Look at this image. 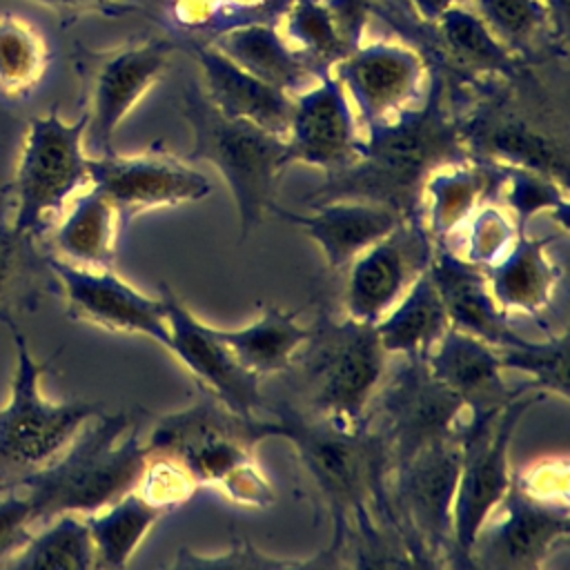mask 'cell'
Returning <instances> with one entry per match:
<instances>
[{
  "label": "cell",
  "instance_id": "24",
  "mask_svg": "<svg viewBox=\"0 0 570 570\" xmlns=\"http://www.w3.org/2000/svg\"><path fill=\"white\" fill-rule=\"evenodd\" d=\"M312 216L272 205L269 214L305 229L323 249L330 272H343L372 243L396 227L405 216L390 207L363 200H334L312 207Z\"/></svg>",
  "mask_w": 570,
  "mask_h": 570
},
{
  "label": "cell",
  "instance_id": "15",
  "mask_svg": "<svg viewBox=\"0 0 570 570\" xmlns=\"http://www.w3.org/2000/svg\"><path fill=\"white\" fill-rule=\"evenodd\" d=\"M570 534L568 503L523 492L514 479L470 548L472 568L537 570Z\"/></svg>",
  "mask_w": 570,
  "mask_h": 570
},
{
  "label": "cell",
  "instance_id": "47",
  "mask_svg": "<svg viewBox=\"0 0 570 570\" xmlns=\"http://www.w3.org/2000/svg\"><path fill=\"white\" fill-rule=\"evenodd\" d=\"M38 4H47V7H60V9H76V7H89V4H100L107 0H31Z\"/></svg>",
  "mask_w": 570,
  "mask_h": 570
},
{
  "label": "cell",
  "instance_id": "18",
  "mask_svg": "<svg viewBox=\"0 0 570 570\" xmlns=\"http://www.w3.org/2000/svg\"><path fill=\"white\" fill-rule=\"evenodd\" d=\"M56 287L60 289L67 316L73 321L122 334H145L171 347L160 298H149L118 278L111 269H87L47 254Z\"/></svg>",
  "mask_w": 570,
  "mask_h": 570
},
{
  "label": "cell",
  "instance_id": "20",
  "mask_svg": "<svg viewBox=\"0 0 570 570\" xmlns=\"http://www.w3.org/2000/svg\"><path fill=\"white\" fill-rule=\"evenodd\" d=\"M363 140L347 94L332 73L294 98L285 136L289 163L298 160L332 174L361 158Z\"/></svg>",
  "mask_w": 570,
  "mask_h": 570
},
{
  "label": "cell",
  "instance_id": "31",
  "mask_svg": "<svg viewBox=\"0 0 570 570\" xmlns=\"http://www.w3.org/2000/svg\"><path fill=\"white\" fill-rule=\"evenodd\" d=\"M450 327L443 301L428 269L412 283L403 298L376 323L385 354L430 356Z\"/></svg>",
  "mask_w": 570,
  "mask_h": 570
},
{
  "label": "cell",
  "instance_id": "48",
  "mask_svg": "<svg viewBox=\"0 0 570 570\" xmlns=\"http://www.w3.org/2000/svg\"><path fill=\"white\" fill-rule=\"evenodd\" d=\"M9 488H11V485H7V483H4V481H0V494H2V492H7V490H9Z\"/></svg>",
  "mask_w": 570,
  "mask_h": 570
},
{
  "label": "cell",
  "instance_id": "39",
  "mask_svg": "<svg viewBox=\"0 0 570 570\" xmlns=\"http://www.w3.org/2000/svg\"><path fill=\"white\" fill-rule=\"evenodd\" d=\"M497 354L501 367L525 372L541 392L568 399V334L528 341L519 347H497Z\"/></svg>",
  "mask_w": 570,
  "mask_h": 570
},
{
  "label": "cell",
  "instance_id": "2",
  "mask_svg": "<svg viewBox=\"0 0 570 570\" xmlns=\"http://www.w3.org/2000/svg\"><path fill=\"white\" fill-rule=\"evenodd\" d=\"M465 160L472 158L459 129L454 89L434 67L423 105L392 125L370 129L361 158L325 174V180L307 191L303 203L316 207L334 200H363L414 216L421 214L428 178Z\"/></svg>",
  "mask_w": 570,
  "mask_h": 570
},
{
  "label": "cell",
  "instance_id": "38",
  "mask_svg": "<svg viewBox=\"0 0 570 570\" xmlns=\"http://www.w3.org/2000/svg\"><path fill=\"white\" fill-rule=\"evenodd\" d=\"M505 178L499 189L503 207L512 212L519 234H525L528 220L539 212L554 214L561 232L568 229V187L559 180L525 169V167H503Z\"/></svg>",
  "mask_w": 570,
  "mask_h": 570
},
{
  "label": "cell",
  "instance_id": "27",
  "mask_svg": "<svg viewBox=\"0 0 570 570\" xmlns=\"http://www.w3.org/2000/svg\"><path fill=\"white\" fill-rule=\"evenodd\" d=\"M550 240L554 238L519 234L508 254L483 269L490 292L505 314L519 312L539 318L554 301L563 269L548 254Z\"/></svg>",
  "mask_w": 570,
  "mask_h": 570
},
{
  "label": "cell",
  "instance_id": "16",
  "mask_svg": "<svg viewBox=\"0 0 570 570\" xmlns=\"http://www.w3.org/2000/svg\"><path fill=\"white\" fill-rule=\"evenodd\" d=\"M89 185L111 203L120 232L147 209L203 200L212 191V183L203 171L163 147H151L136 156L111 151L89 158Z\"/></svg>",
  "mask_w": 570,
  "mask_h": 570
},
{
  "label": "cell",
  "instance_id": "9",
  "mask_svg": "<svg viewBox=\"0 0 570 570\" xmlns=\"http://www.w3.org/2000/svg\"><path fill=\"white\" fill-rule=\"evenodd\" d=\"M85 125V114L65 122L56 109L29 122L11 183V225L18 232L42 238L62 216L69 198L89 185Z\"/></svg>",
  "mask_w": 570,
  "mask_h": 570
},
{
  "label": "cell",
  "instance_id": "32",
  "mask_svg": "<svg viewBox=\"0 0 570 570\" xmlns=\"http://www.w3.org/2000/svg\"><path fill=\"white\" fill-rule=\"evenodd\" d=\"M169 510L154 505L138 490L94 514H85L94 543V568H125L142 537Z\"/></svg>",
  "mask_w": 570,
  "mask_h": 570
},
{
  "label": "cell",
  "instance_id": "8",
  "mask_svg": "<svg viewBox=\"0 0 570 570\" xmlns=\"http://www.w3.org/2000/svg\"><path fill=\"white\" fill-rule=\"evenodd\" d=\"M16 347L11 396L0 407V481L16 485L22 476L53 461L100 410L96 403H53L40 392V376L51 361H36L11 314H0Z\"/></svg>",
  "mask_w": 570,
  "mask_h": 570
},
{
  "label": "cell",
  "instance_id": "28",
  "mask_svg": "<svg viewBox=\"0 0 570 570\" xmlns=\"http://www.w3.org/2000/svg\"><path fill=\"white\" fill-rule=\"evenodd\" d=\"M434 24L448 67L470 85L488 78H514L525 69V62L488 29L470 4L450 7Z\"/></svg>",
  "mask_w": 570,
  "mask_h": 570
},
{
  "label": "cell",
  "instance_id": "35",
  "mask_svg": "<svg viewBox=\"0 0 570 570\" xmlns=\"http://www.w3.org/2000/svg\"><path fill=\"white\" fill-rule=\"evenodd\" d=\"M45 287H56L47 254L33 236L0 218V314L36 303Z\"/></svg>",
  "mask_w": 570,
  "mask_h": 570
},
{
  "label": "cell",
  "instance_id": "19",
  "mask_svg": "<svg viewBox=\"0 0 570 570\" xmlns=\"http://www.w3.org/2000/svg\"><path fill=\"white\" fill-rule=\"evenodd\" d=\"M158 294L171 334L169 352L187 365L203 390L212 392L232 412L261 416L267 401L258 387L261 379L234 358L214 327L198 321L165 281L158 283Z\"/></svg>",
  "mask_w": 570,
  "mask_h": 570
},
{
  "label": "cell",
  "instance_id": "43",
  "mask_svg": "<svg viewBox=\"0 0 570 570\" xmlns=\"http://www.w3.org/2000/svg\"><path fill=\"white\" fill-rule=\"evenodd\" d=\"M33 523V508L22 490L11 485L0 494V568L27 543Z\"/></svg>",
  "mask_w": 570,
  "mask_h": 570
},
{
  "label": "cell",
  "instance_id": "3",
  "mask_svg": "<svg viewBox=\"0 0 570 570\" xmlns=\"http://www.w3.org/2000/svg\"><path fill=\"white\" fill-rule=\"evenodd\" d=\"M147 465L138 421L127 412H98L47 465L16 481L33 508L36 521L62 512L94 514L136 490Z\"/></svg>",
  "mask_w": 570,
  "mask_h": 570
},
{
  "label": "cell",
  "instance_id": "45",
  "mask_svg": "<svg viewBox=\"0 0 570 570\" xmlns=\"http://www.w3.org/2000/svg\"><path fill=\"white\" fill-rule=\"evenodd\" d=\"M410 2L416 9V13L428 22H436L450 7L468 4V0H410Z\"/></svg>",
  "mask_w": 570,
  "mask_h": 570
},
{
  "label": "cell",
  "instance_id": "14",
  "mask_svg": "<svg viewBox=\"0 0 570 570\" xmlns=\"http://www.w3.org/2000/svg\"><path fill=\"white\" fill-rule=\"evenodd\" d=\"M354 100L365 131L392 125L419 109L428 96L425 58L396 42H367L343 56L330 71Z\"/></svg>",
  "mask_w": 570,
  "mask_h": 570
},
{
  "label": "cell",
  "instance_id": "25",
  "mask_svg": "<svg viewBox=\"0 0 570 570\" xmlns=\"http://www.w3.org/2000/svg\"><path fill=\"white\" fill-rule=\"evenodd\" d=\"M247 73L296 98L312 89L325 71L296 51L272 22H247L207 40Z\"/></svg>",
  "mask_w": 570,
  "mask_h": 570
},
{
  "label": "cell",
  "instance_id": "42",
  "mask_svg": "<svg viewBox=\"0 0 570 570\" xmlns=\"http://www.w3.org/2000/svg\"><path fill=\"white\" fill-rule=\"evenodd\" d=\"M171 568H187V570H194V568H207V570L212 568H318V563L316 559H309V561L272 559L261 550H256L243 534H236L232 550L223 552L220 557H205L187 548H180Z\"/></svg>",
  "mask_w": 570,
  "mask_h": 570
},
{
  "label": "cell",
  "instance_id": "44",
  "mask_svg": "<svg viewBox=\"0 0 570 570\" xmlns=\"http://www.w3.org/2000/svg\"><path fill=\"white\" fill-rule=\"evenodd\" d=\"M514 483L543 501L552 503H568V461L561 456L559 461H537L530 468H521L519 472L514 470L512 474Z\"/></svg>",
  "mask_w": 570,
  "mask_h": 570
},
{
  "label": "cell",
  "instance_id": "17",
  "mask_svg": "<svg viewBox=\"0 0 570 570\" xmlns=\"http://www.w3.org/2000/svg\"><path fill=\"white\" fill-rule=\"evenodd\" d=\"M434 249L423 216H405L347 265L345 316L376 325L428 269Z\"/></svg>",
  "mask_w": 570,
  "mask_h": 570
},
{
  "label": "cell",
  "instance_id": "6",
  "mask_svg": "<svg viewBox=\"0 0 570 570\" xmlns=\"http://www.w3.org/2000/svg\"><path fill=\"white\" fill-rule=\"evenodd\" d=\"M263 439L261 416H240L200 387L191 407L158 419L145 448L180 465L196 485H218L236 503L265 508L274 490L254 454Z\"/></svg>",
  "mask_w": 570,
  "mask_h": 570
},
{
  "label": "cell",
  "instance_id": "7",
  "mask_svg": "<svg viewBox=\"0 0 570 570\" xmlns=\"http://www.w3.org/2000/svg\"><path fill=\"white\" fill-rule=\"evenodd\" d=\"M183 116L194 131L189 158L212 163L229 185L240 220V240L276 203V180L289 165L285 138L252 122L223 116L198 85L183 91Z\"/></svg>",
  "mask_w": 570,
  "mask_h": 570
},
{
  "label": "cell",
  "instance_id": "26",
  "mask_svg": "<svg viewBox=\"0 0 570 570\" xmlns=\"http://www.w3.org/2000/svg\"><path fill=\"white\" fill-rule=\"evenodd\" d=\"M503 178V165L483 160H465L434 171L423 187L421 203V216L434 245L445 247L448 238L483 203H499Z\"/></svg>",
  "mask_w": 570,
  "mask_h": 570
},
{
  "label": "cell",
  "instance_id": "21",
  "mask_svg": "<svg viewBox=\"0 0 570 570\" xmlns=\"http://www.w3.org/2000/svg\"><path fill=\"white\" fill-rule=\"evenodd\" d=\"M428 365L432 374L461 399L470 419L494 414L523 390L532 387V383L510 387L501 376L503 367L497 347L452 325L430 352Z\"/></svg>",
  "mask_w": 570,
  "mask_h": 570
},
{
  "label": "cell",
  "instance_id": "34",
  "mask_svg": "<svg viewBox=\"0 0 570 570\" xmlns=\"http://www.w3.org/2000/svg\"><path fill=\"white\" fill-rule=\"evenodd\" d=\"M18 570H87L94 568V543L85 514L62 512L47 519L40 532L4 563Z\"/></svg>",
  "mask_w": 570,
  "mask_h": 570
},
{
  "label": "cell",
  "instance_id": "5",
  "mask_svg": "<svg viewBox=\"0 0 570 570\" xmlns=\"http://www.w3.org/2000/svg\"><path fill=\"white\" fill-rule=\"evenodd\" d=\"M387 372V356L376 325L350 316L334 318L318 305L305 343L296 350L287 374L298 412L338 425L365 419L376 387Z\"/></svg>",
  "mask_w": 570,
  "mask_h": 570
},
{
  "label": "cell",
  "instance_id": "41",
  "mask_svg": "<svg viewBox=\"0 0 570 570\" xmlns=\"http://www.w3.org/2000/svg\"><path fill=\"white\" fill-rule=\"evenodd\" d=\"M198 485L191 481V476L176 465L174 461L156 454H147V465L142 470V476L136 485V490L151 501L154 505H160L169 512L178 510L189 497L194 494Z\"/></svg>",
  "mask_w": 570,
  "mask_h": 570
},
{
  "label": "cell",
  "instance_id": "29",
  "mask_svg": "<svg viewBox=\"0 0 570 570\" xmlns=\"http://www.w3.org/2000/svg\"><path fill=\"white\" fill-rule=\"evenodd\" d=\"M51 254L87 269H111L118 243V214L111 203L91 185L73 198L69 212L47 232Z\"/></svg>",
  "mask_w": 570,
  "mask_h": 570
},
{
  "label": "cell",
  "instance_id": "36",
  "mask_svg": "<svg viewBox=\"0 0 570 570\" xmlns=\"http://www.w3.org/2000/svg\"><path fill=\"white\" fill-rule=\"evenodd\" d=\"M281 20V36L325 73L352 51L325 0H292Z\"/></svg>",
  "mask_w": 570,
  "mask_h": 570
},
{
  "label": "cell",
  "instance_id": "4",
  "mask_svg": "<svg viewBox=\"0 0 570 570\" xmlns=\"http://www.w3.org/2000/svg\"><path fill=\"white\" fill-rule=\"evenodd\" d=\"M476 100L459 114V129L472 160L525 167L568 187L566 118L523 69L514 78L472 82Z\"/></svg>",
  "mask_w": 570,
  "mask_h": 570
},
{
  "label": "cell",
  "instance_id": "22",
  "mask_svg": "<svg viewBox=\"0 0 570 570\" xmlns=\"http://www.w3.org/2000/svg\"><path fill=\"white\" fill-rule=\"evenodd\" d=\"M428 274L439 289L452 327L492 347H519L528 343V338L510 327L505 312L497 305L483 267L468 263L450 247H436Z\"/></svg>",
  "mask_w": 570,
  "mask_h": 570
},
{
  "label": "cell",
  "instance_id": "33",
  "mask_svg": "<svg viewBox=\"0 0 570 570\" xmlns=\"http://www.w3.org/2000/svg\"><path fill=\"white\" fill-rule=\"evenodd\" d=\"M470 7L523 62L539 58L546 49L559 47L566 51L543 0H472Z\"/></svg>",
  "mask_w": 570,
  "mask_h": 570
},
{
  "label": "cell",
  "instance_id": "30",
  "mask_svg": "<svg viewBox=\"0 0 570 570\" xmlns=\"http://www.w3.org/2000/svg\"><path fill=\"white\" fill-rule=\"evenodd\" d=\"M298 312L301 309L283 312L274 303H267L263 305L261 318L252 325L240 330L214 327V332L229 347L234 358L258 379L283 374L309 334V327L296 323Z\"/></svg>",
  "mask_w": 570,
  "mask_h": 570
},
{
  "label": "cell",
  "instance_id": "11",
  "mask_svg": "<svg viewBox=\"0 0 570 570\" xmlns=\"http://www.w3.org/2000/svg\"><path fill=\"white\" fill-rule=\"evenodd\" d=\"M459 468L461 441L456 430V434L419 450L390 472V505L410 566H450Z\"/></svg>",
  "mask_w": 570,
  "mask_h": 570
},
{
  "label": "cell",
  "instance_id": "13",
  "mask_svg": "<svg viewBox=\"0 0 570 570\" xmlns=\"http://www.w3.org/2000/svg\"><path fill=\"white\" fill-rule=\"evenodd\" d=\"M174 45L165 38L129 42L107 51H82L76 60L85 87V147L111 154V138L122 118L165 73Z\"/></svg>",
  "mask_w": 570,
  "mask_h": 570
},
{
  "label": "cell",
  "instance_id": "40",
  "mask_svg": "<svg viewBox=\"0 0 570 570\" xmlns=\"http://www.w3.org/2000/svg\"><path fill=\"white\" fill-rule=\"evenodd\" d=\"M465 223V261L483 269L503 258L519 236L514 218L499 203H483Z\"/></svg>",
  "mask_w": 570,
  "mask_h": 570
},
{
  "label": "cell",
  "instance_id": "37",
  "mask_svg": "<svg viewBox=\"0 0 570 570\" xmlns=\"http://www.w3.org/2000/svg\"><path fill=\"white\" fill-rule=\"evenodd\" d=\"M49 51L42 36L13 13L0 16V96L18 100L42 80Z\"/></svg>",
  "mask_w": 570,
  "mask_h": 570
},
{
  "label": "cell",
  "instance_id": "10",
  "mask_svg": "<svg viewBox=\"0 0 570 570\" xmlns=\"http://www.w3.org/2000/svg\"><path fill=\"white\" fill-rule=\"evenodd\" d=\"M546 396V392L532 385L503 410L479 419L465 416L461 421V468L452 508V568H472L470 548L476 532L503 499L512 479L508 465L512 434L523 414Z\"/></svg>",
  "mask_w": 570,
  "mask_h": 570
},
{
  "label": "cell",
  "instance_id": "12",
  "mask_svg": "<svg viewBox=\"0 0 570 570\" xmlns=\"http://www.w3.org/2000/svg\"><path fill=\"white\" fill-rule=\"evenodd\" d=\"M463 412L461 399L432 374L428 356L399 354L365 416L387 450L392 472L419 450L456 434Z\"/></svg>",
  "mask_w": 570,
  "mask_h": 570
},
{
  "label": "cell",
  "instance_id": "1",
  "mask_svg": "<svg viewBox=\"0 0 570 570\" xmlns=\"http://www.w3.org/2000/svg\"><path fill=\"white\" fill-rule=\"evenodd\" d=\"M263 436L287 439L316 485L332 519V541L314 557L318 568L410 566L401 546L390 494V459L367 416L356 425H338L298 412L287 401H265Z\"/></svg>",
  "mask_w": 570,
  "mask_h": 570
},
{
  "label": "cell",
  "instance_id": "46",
  "mask_svg": "<svg viewBox=\"0 0 570 570\" xmlns=\"http://www.w3.org/2000/svg\"><path fill=\"white\" fill-rule=\"evenodd\" d=\"M548 16L552 20V27L561 42L568 38V0H543Z\"/></svg>",
  "mask_w": 570,
  "mask_h": 570
},
{
  "label": "cell",
  "instance_id": "23",
  "mask_svg": "<svg viewBox=\"0 0 570 570\" xmlns=\"http://www.w3.org/2000/svg\"><path fill=\"white\" fill-rule=\"evenodd\" d=\"M203 71L207 100L227 118L252 122L281 138L287 136L294 98L240 69L205 40L187 45Z\"/></svg>",
  "mask_w": 570,
  "mask_h": 570
}]
</instances>
